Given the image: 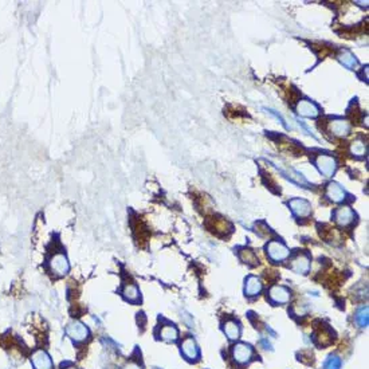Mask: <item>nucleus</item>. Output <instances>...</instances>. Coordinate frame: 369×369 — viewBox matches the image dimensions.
Segmentation results:
<instances>
[{
  "instance_id": "f257e3e1",
  "label": "nucleus",
  "mask_w": 369,
  "mask_h": 369,
  "mask_svg": "<svg viewBox=\"0 0 369 369\" xmlns=\"http://www.w3.org/2000/svg\"><path fill=\"white\" fill-rule=\"evenodd\" d=\"M66 335L74 343H83L89 339L90 330L81 321H71L66 326Z\"/></svg>"
},
{
  "instance_id": "f03ea898",
  "label": "nucleus",
  "mask_w": 369,
  "mask_h": 369,
  "mask_svg": "<svg viewBox=\"0 0 369 369\" xmlns=\"http://www.w3.org/2000/svg\"><path fill=\"white\" fill-rule=\"evenodd\" d=\"M266 253L268 258L274 262H284L290 257V250L285 246L284 243L272 240L266 246Z\"/></svg>"
},
{
  "instance_id": "7ed1b4c3",
  "label": "nucleus",
  "mask_w": 369,
  "mask_h": 369,
  "mask_svg": "<svg viewBox=\"0 0 369 369\" xmlns=\"http://www.w3.org/2000/svg\"><path fill=\"white\" fill-rule=\"evenodd\" d=\"M31 365L34 369H52L54 362L52 358L45 349H37L31 353Z\"/></svg>"
},
{
  "instance_id": "20e7f679",
  "label": "nucleus",
  "mask_w": 369,
  "mask_h": 369,
  "mask_svg": "<svg viewBox=\"0 0 369 369\" xmlns=\"http://www.w3.org/2000/svg\"><path fill=\"white\" fill-rule=\"evenodd\" d=\"M50 266V271L55 275H65L69 272V268H70V265H69V261L65 254L62 253H56L54 254L49 261Z\"/></svg>"
},
{
  "instance_id": "39448f33",
  "label": "nucleus",
  "mask_w": 369,
  "mask_h": 369,
  "mask_svg": "<svg viewBox=\"0 0 369 369\" xmlns=\"http://www.w3.org/2000/svg\"><path fill=\"white\" fill-rule=\"evenodd\" d=\"M316 167L325 177H332L337 169V163H335L334 157L328 156V155H320L316 159Z\"/></svg>"
},
{
  "instance_id": "423d86ee",
  "label": "nucleus",
  "mask_w": 369,
  "mask_h": 369,
  "mask_svg": "<svg viewBox=\"0 0 369 369\" xmlns=\"http://www.w3.org/2000/svg\"><path fill=\"white\" fill-rule=\"evenodd\" d=\"M253 354L254 349L249 344L239 343L232 348V357L238 364H247L253 358Z\"/></svg>"
},
{
  "instance_id": "0eeeda50",
  "label": "nucleus",
  "mask_w": 369,
  "mask_h": 369,
  "mask_svg": "<svg viewBox=\"0 0 369 369\" xmlns=\"http://www.w3.org/2000/svg\"><path fill=\"white\" fill-rule=\"evenodd\" d=\"M333 217H334V220L337 222L339 226H341V227H348V226H351L353 223L356 215H354L353 209L351 207L343 205V207H339V208L335 209Z\"/></svg>"
},
{
  "instance_id": "6e6552de",
  "label": "nucleus",
  "mask_w": 369,
  "mask_h": 369,
  "mask_svg": "<svg viewBox=\"0 0 369 369\" xmlns=\"http://www.w3.org/2000/svg\"><path fill=\"white\" fill-rule=\"evenodd\" d=\"M289 207L298 218H306L312 213V204L305 199H293L289 201Z\"/></svg>"
},
{
  "instance_id": "1a4fd4ad",
  "label": "nucleus",
  "mask_w": 369,
  "mask_h": 369,
  "mask_svg": "<svg viewBox=\"0 0 369 369\" xmlns=\"http://www.w3.org/2000/svg\"><path fill=\"white\" fill-rule=\"evenodd\" d=\"M297 113L299 116L306 117V118H316L320 114V108L317 105L308 100H301L297 104Z\"/></svg>"
},
{
  "instance_id": "9d476101",
  "label": "nucleus",
  "mask_w": 369,
  "mask_h": 369,
  "mask_svg": "<svg viewBox=\"0 0 369 369\" xmlns=\"http://www.w3.org/2000/svg\"><path fill=\"white\" fill-rule=\"evenodd\" d=\"M352 125L344 118H335L329 122V131L330 133L337 136V137H347L351 133Z\"/></svg>"
},
{
  "instance_id": "9b49d317",
  "label": "nucleus",
  "mask_w": 369,
  "mask_h": 369,
  "mask_svg": "<svg viewBox=\"0 0 369 369\" xmlns=\"http://www.w3.org/2000/svg\"><path fill=\"white\" fill-rule=\"evenodd\" d=\"M268 297L275 303H286L290 301V290L285 286L275 285L268 290Z\"/></svg>"
},
{
  "instance_id": "f8f14e48",
  "label": "nucleus",
  "mask_w": 369,
  "mask_h": 369,
  "mask_svg": "<svg viewBox=\"0 0 369 369\" xmlns=\"http://www.w3.org/2000/svg\"><path fill=\"white\" fill-rule=\"evenodd\" d=\"M290 268L298 274H306L310 270V258L306 254H299L291 261Z\"/></svg>"
},
{
  "instance_id": "ddd939ff",
  "label": "nucleus",
  "mask_w": 369,
  "mask_h": 369,
  "mask_svg": "<svg viewBox=\"0 0 369 369\" xmlns=\"http://www.w3.org/2000/svg\"><path fill=\"white\" fill-rule=\"evenodd\" d=\"M181 352H183L184 356H186L188 360H191V361L198 360L199 348L196 341H195L194 339H191V337H187L183 343H181Z\"/></svg>"
},
{
  "instance_id": "4468645a",
  "label": "nucleus",
  "mask_w": 369,
  "mask_h": 369,
  "mask_svg": "<svg viewBox=\"0 0 369 369\" xmlns=\"http://www.w3.org/2000/svg\"><path fill=\"white\" fill-rule=\"evenodd\" d=\"M326 196L334 203H343L347 199V192L337 183H329L326 187Z\"/></svg>"
},
{
  "instance_id": "2eb2a0df",
  "label": "nucleus",
  "mask_w": 369,
  "mask_h": 369,
  "mask_svg": "<svg viewBox=\"0 0 369 369\" xmlns=\"http://www.w3.org/2000/svg\"><path fill=\"white\" fill-rule=\"evenodd\" d=\"M159 339L167 341V343L176 341L179 339V330L173 325H163L160 328V332H159Z\"/></svg>"
},
{
  "instance_id": "dca6fc26",
  "label": "nucleus",
  "mask_w": 369,
  "mask_h": 369,
  "mask_svg": "<svg viewBox=\"0 0 369 369\" xmlns=\"http://www.w3.org/2000/svg\"><path fill=\"white\" fill-rule=\"evenodd\" d=\"M262 281L258 278V276H249L246 280V287H244V291H246V295L249 297H254V295H258L262 291Z\"/></svg>"
},
{
  "instance_id": "f3484780",
  "label": "nucleus",
  "mask_w": 369,
  "mask_h": 369,
  "mask_svg": "<svg viewBox=\"0 0 369 369\" xmlns=\"http://www.w3.org/2000/svg\"><path fill=\"white\" fill-rule=\"evenodd\" d=\"M122 297L127 299V301L136 303V302L140 301V298H141V294H140V290H138V287L136 286V285L128 284V285H125L122 289Z\"/></svg>"
},
{
  "instance_id": "a211bd4d",
  "label": "nucleus",
  "mask_w": 369,
  "mask_h": 369,
  "mask_svg": "<svg viewBox=\"0 0 369 369\" xmlns=\"http://www.w3.org/2000/svg\"><path fill=\"white\" fill-rule=\"evenodd\" d=\"M339 60L344 65V66L348 67V69H351V70H354V69L358 66V62L357 59H356V56H354L349 50H341V52L339 54Z\"/></svg>"
},
{
  "instance_id": "6ab92c4d",
  "label": "nucleus",
  "mask_w": 369,
  "mask_h": 369,
  "mask_svg": "<svg viewBox=\"0 0 369 369\" xmlns=\"http://www.w3.org/2000/svg\"><path fill=\"white\" fill-rule=\"evenodd\" d=\"M332 332L330 330H328L326 328H321L320 330H317L316 332V334H314V343L317 344V345H320V347H326V345H329V344H332Z\"/></svg>"
},
{
  "instance_id": "aec40b11",
  "label": "nucleus",
  "mask_w": 369,
  "mask_h": 369,
  "mask_svg": "<svg viewBox=\"0 0 369 369\" xmlns=\"http://www.w3.org/2000/svg\"><path fill=\"white\" fill-rule=\"evenodd\" d=\"M224 333L227 335L230 340H238L239 335H240V326L236 321H227L226 324L223 325Z\"/></svg>"
},
{
  "instance_id": "412c9836",
  "label": "nucleus",
  "mask_w": 369,
  "mask_h": 369,
  "mask_svg": "<svg viewBox=\"0 0 369 369\" xmlns=\"http://www.w3.org/2000/svg\"><path fill=\"white\" fill-rule=\"evenodd\" d=\"M239 258H240V261L243 263H246L249 266H257L259 263L258 257L250 249H240V251H239Z\"/></svg>"
},
{
  "instance_id": "4be33fe9",
  "label": "nucleus",
  "mask_w": 369,
  "mask_h": 369,
  "mask_svg": "<svg viewBox=\"0 0 369 369\" xmlns=\"http://www.w3.org/2000/svg\"><path fill=\"white\" fill-rule=\"evenodd\" d=\"M356 322L361 328H366L368 326V308L366 306L357 310V313H356Z\"/></svg>"
},
{
  "instance_id": "5701e85b",
  "label": "nucleus",
  "mask_w": 369,
  "mask_h": 369,
  "mask_svg": "<svg viewBox=\"0 0 369 369\" xmlns=\"http://www.w3.org/2000/svg\"><path fill=\"white\" fill-rule=\"evenodd\" d=\"M351 152L354 156H364L366 152L365 144L361 140H356V141H353L351 144Z\"/></svg>"
},
{
  "instance_id": "b1692460",
  "label": "nucleus",
  "mask_w": 369,
  "mask_h": 369,
  "mask_svg": "<svg viewBox=\"0 0 369 369\" xmlns=\"http://www.w3.org/2000/svg\"><path fill=\"white\" fill-rule=\"evenodd\" d=\"M341 366V360L337 356H330L325 362L324 369H340Z\"/></svg>"
},
{
  "instance_id": "393cba45",
  "label": "nucleus",
  "mask_w": 369,
  "mask_h": 369,
  "mask_svg": "<svg viewBox=\"0 0 369 369\" xmlns=\"http://www.w3.org/2000/svg\"><path fill=\"white\" fill-rule=\"evenodd\" d=\"M122 369H142V366L140 365V362L133 361V360H132V361H128L127 364L124 365Z\"/></svg>"
},
{
  "instance_id": "a878e982",
  "label": "nucleus",
  "mask_w": 369,
  "mask_h": 369,
  "mask_svg": "<svg viewBox=\"0 0 369 369\" xmlns=\"http://www.w3.org/2000/svg\"><path fill=\"white\" fill-rule=\"evenodd\" d=\"M62 369H78L75 365H71V364H69V365H65L62 366Z\"/></svg>"
}]
</instances>
